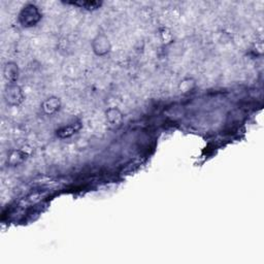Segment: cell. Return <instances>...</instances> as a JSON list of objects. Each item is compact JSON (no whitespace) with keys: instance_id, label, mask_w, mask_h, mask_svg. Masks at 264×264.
<instances>
[{"instance_id":"6da1fadb","label":"cell","mask_w":264,"mask_h":264,"mask_svg":"<svg viewBox=\"0 0 264 264\" xmlns=\"http://www.w3.org/2000/svg\"><path fill=\"white\" fill-rule=\"evenodd\" d=\"M42 13L35 4H26L19 13L18 21L23 28H32L42 20Z\"/></svg>"},{"instance_id":"7a4b0ae2","label":"cell","mask_w":264,"mask_h":264,"mask_svg":"<svg viewBox=\"0 0 264 264\" xmlns=\"http://www.w3.org/2000/svg\"><path fill=\"white\" fill-rule=\"evenodd\" d=\"M4 99L11 106L21 105L25 100V94L18 84H7L4 91Z\"/></svg>"},{"instance_id":"3957f363","label":"cell","mask_w":264,"mask_h":264,"mask_svg":"<svg viewBox=\"0 0 264 264\" xmlns=\"http://www.w3.org/2000/svg\"><path fill=\"white\" fill-rule=\"evenodd\" d=\"M93 53L98 57H104L112 51V44L110 38L103 33L97 34L91 42Z\"/></svg>"},{"instance_id":"277c9868","label":"cell","mask_w":264,"mask_h":264,"mask_svg":"<svg viewBox=\"0 0 264 264\" xmlns=\"http://www.w3.org/2000/svg\"><path fill=\"white\" fill-rule=\"evenodd\" d=\"M105 118L107 124L114 129H118L124 121V116L118 107H110L105 112Z\"/></svg>"},{"instance_id":"5b68a950","label":"cell","mask_w":264,"mask_h":264,"mask_svg":"<svg viewBox=\"0 0 264 264\" xmlns=\"http://www.w3.org/2000/svg\"><path fill=\"white\" fill-rule=\"evenodd\" d=\"M61 109V100L59 97L51 96L42 103V111L47 116H53Z\"/></svg>"},{"instance_id":"8992f818","label":"cell","mask_w":264,"mask_h":264,"mask_svg":"<svg viewBox=\"0 0 264 264\" xmlns=\"http://www.w3.org/2000/svg\"><path fill=\"white\" fill-rule=\"evenodd\" d=\"M3 76L7 84H17L19 76H20V70L15 62H7L3 67Z\"/></svg>"},{"instance_id":"52a82bcc","label":"cell","mask_w":264,"mask_h":264,"mask_svg":"<svg viewBox=\"0 0 264 264\" xmlns=\"http://www.w3.org/2000/svg\"><path fill=\"white\" fill-rule=\"evenodd\" d=\"M82 129V124L81 122H75L72 124H70L67 126H63L61 128L58 129L56 131V135L59 139H70L72 138V135H74L75 133L79 132Z\"/></svg>"},{"instance_id":"ba28073f","label":"cell","mask_w":264,"mask_h":264,"mask_svg":"<svg viewBox=\"0 0 264 264\" xmlns=\"http://www.w3.org/2000/svg\"><path fill=\"white\" fill-rule=\"evenodd\" d=\"M28 157V154L23 150H14L8 155L7 163L11 166H18L22 164Z\"/></svg>"},{"instance_id":"9c48e42d","label":"cell","mask_w":264,"mask_h":264,"mask_svg":"<svg viewBox=\"0 0 264 264\" xmlns=\"http://www.w3.org/2000/svg\"><path fill=\"white\" fill-rule=\"evenodd\" d=\"M195 87H196V82L193 77H186L180 82L179 91L182 94H189L195 89Z\"/></svg>"},{"instance_id":"30bf717a","label":"cell","mask_w":264,"mask_h":264,"mask_svg":"<svg viewBox=\"0 0 264 264\" xmlns=\"http://www.w3.org/2000/svg\"><path fill=\"white\" fill-rule=\"evenodd\" d=\"M67 3L79 6L81 8L87 9V11H96V9H98L102 5L101 1H74V2H67Z\"/></svg>"}]
</instances>
